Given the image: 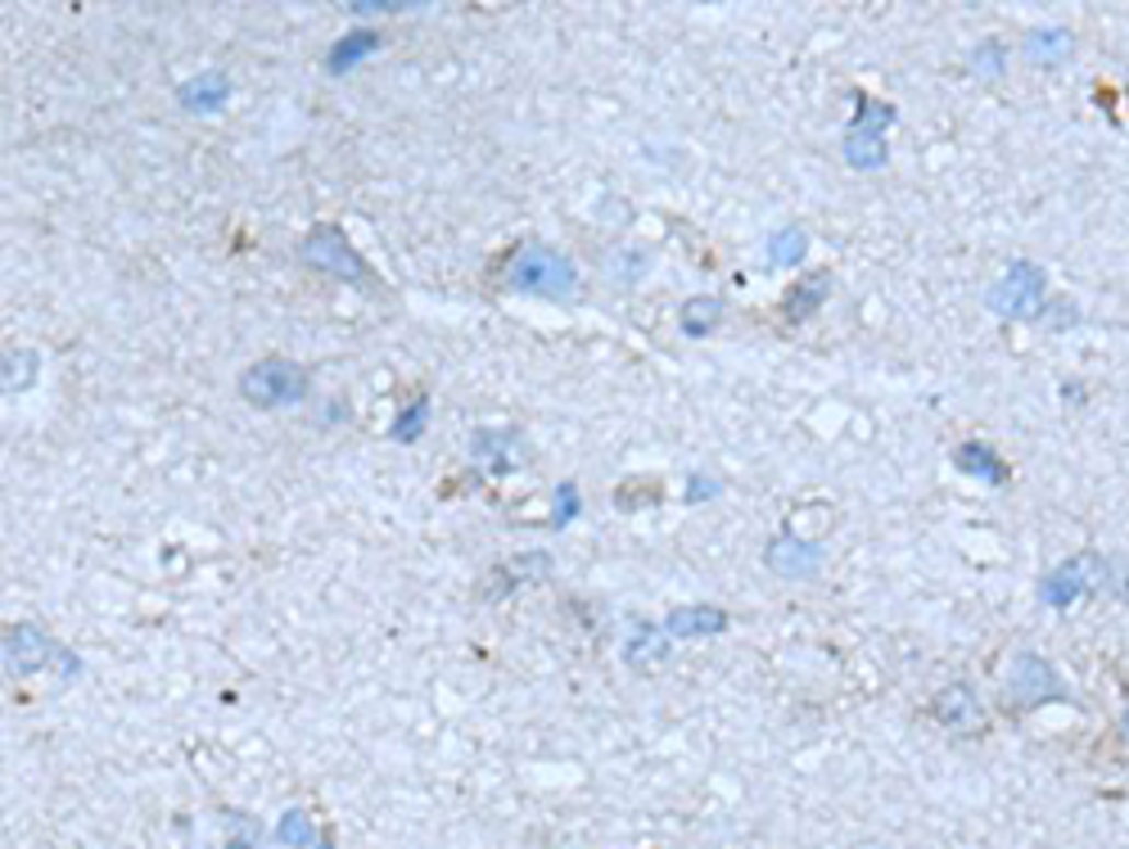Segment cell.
<instances>
[{
	"mask_svg": "<svg viewBox=\"0 0 1129 849\" xmlns=\"http://www.w3.org/2000/svg\"><path fill=\"white\" fill-rule=\"evenodd\" d=\"M506 289L534 294V299H551V303H570L579 294V267L560 249H547V244L529 240V244H520L515 257L506 263Z\"/></svg>",
	"mask_w": 1129,
	"mask_h": 849,
	"instance_id": "1",
	"label": "cell"
},
{
	"mask_svg": "<svg viewBox=\"0 0 1129 849\" xmlns=\"http://www.w3.org/2000/svg\"><path fill=\"white\" fill-rule=\"evenodd\" d=\"M240 393L253 408H294L308 393V376L304 366H294L285 357H267V362H253L240 376Z\"/></svg>",
	"mask_w": 1129,
	"mask_h": 849,
	"instance_id": "2",
	"label": "cell"
},
{
	"mask_svg": "<svg viewBox=\"0 0 1129 849\" xmlns=\"http://www.w3.org/2000/svg\"><path fill=\"white\" fill-rule=\"evenodd\" d=\"M50 664H59V674H78L82 669L78 655H72L68 646H59V642H50L42 629H32V623H14V629H5V669L42 674V669H50Z\"/></svg>",
	"mask_w": 1129,
	"mask_h": 849,
	"instance_id": "3",
	"label": "cell"
},
{
	"mask_svg": "<svg viewBox=\"0 0 1129 849\" xmlns=\"http://www.w3.org/2000/svg\"><path fill=\"white\" fill-rule=\"evenodd\" d=\"M298 257H304L308 267L317 272H330L339 280H353V285H366V263L362 253L349 244V236L339 227H317L304 244H298Z\"/></svg>",
	"mask_w": 1129,
	"mask_h": 849,
	"instance_id": "4",
	"label": "cell"
},
{
	"mask_svg": "<svg viewBox=\"0 0 1129 849\" xmlns=\"http://www.w3.org/2000/svg\"><path fill=\"white\" fill-rule=\"evenodd\" d=\"M1044 289H1048V280H1044V272H1039L1035 263H1012V267L1003 272V280L985 294V303H990L999 317H1039Z\"/></svg>",
	"mask_w": 1129,
	"mask_h": 849,
	"instance_id": "5",
	"label": "cell"
},
{
	"mask_svg": "<svg viewBox=\"0 0 1129 849\" xmlns=\"http://www.w3.org/2000/svg\"><path fill=\"white\" fill-rule=\"evenodd\" d=\"M1103 578H1107V565H1103L1098 557H1075V561H1067V565H1058V570L1044 574L1039 601L1052 606V610H1067V606H1075L1080 597L1094 593Z\"/></svg>",
	"mask_w": 1129,
	"mask_h": 849,
	"instance_id": "6",
	"label": "cell"
},
{
	"mask_svg": "<svg viewBox=\"0 0 1129 849\" xmlns=\"http://www.w3.org/2000/svg\"><path fill=\"white\" fill-rule=\"evenodd\" d=\"M1058 696H1062L1058 669H1052L1044 655H1022L1012 664V678H1007L1012 710H1035V705H1048V700H1058Z\"/></svg>",
	"mask_w": 1129,
	"mask_h": 849,
	"instance_id": "7",
	"label": "cell"
},
{
	"mask_svg": "<svg viewBox=\"0 0 1129 849\" xmlns=\"http://www.w3.org/2000/svg\"><path fill=\"white\" fill-rule=\"evenodd\" d=\"M768 570L782 574V578H813L822 570V547H813V542H805L796 534H786V538H777L768 547Z\"/></svg>",
	"mask_w": 1129,
	"mask_h": 849,
	"instance_id": "8",
	"label": "cell"
},
{
	"mask_svg": "<svg viewBox=\"0 0 1129 849\" xmlns=\"http://www.w3.org/2000/svg\"><path fill=\"white\" fill-rule=\"evenodd\" d=\"M664 633L669 638H719V633H728V610H719V606H677L664 619Z\"/></svg>",
	"mask_w": 1129,
	"mask_h": 849,
	"instance_id": "9",
	"label": "cell"
},
{
	"mask_svg": "<svg viewBox=\"0 0 1129 849\" xmlns=\"http://www.w3.org/2000/svg\"><path fill=\"white\" fill-rule=\"evenodd\" d=\"M176 100L191 114H221L226 100H231V78L226 72H199V78H191L176 91Z\"/></svg>",
	"mask_w": 1129,
	"mask_h": 849,
	"instance_id": "10",
	"label": "cell"
},
{
	"mask_svg": "<svg viewBox=\"0 0 1129 849\" xmlns=\"http://www.w3.org/2000/svg\"><path fill=\"white\" fill-rule=\"evenodd\" d=\"M954 466H958L962 474H971V479H981V484H990V489H1003V484H1007L1003 457H999L994 448H985V443H962V448L954 452Z\"/></svg>",
	"mask_w": 1129,
	"mask_h": 849,
	"instance_id": "11",
	"label": "cell"
},
{
	"mask_svg": "<svg viewBox=\"0 0 1129 849\" xmlns=\"http://www.w3.org/2000/svg\"><path fill=\"white\" fill-rule=\"evenodd\" d=\"M935 719L954 727V732H967V727H981V705H976V691L971 687H949L935 696Z\"/></svg>",
	"mask_w": 1129,
	"mask_h": 849,
	"instance_id": "12",
	"label": "cell"
},
{
	"mask_svg": "<svg viewBox=\"0 0 1129 849\" xmlns=\"http://www.w3.org/2000/svg\"><path fill=\"white\" fill-rule=\"evenodd\" d=\"M1071 50H1075L1071 27H1030L1022 42V55L1030 64H1062V59H1071Z\"/></svg>",
	"mask_w": 1129,
	"mask_h": 849,
	"instance_id": "13",
	"label": "cell"
},
{
	"mask_svg": "<svg viewBox=\"0 0 1129 849\" xmlns=\"http://www.w3.org/2000/svg\"><path fill=\"white\" fill-rule=\"evenodd\" d=\"M375 46H380V32H375V27H353L349 36H339V42L330 46V59H326V68H330L334 78H339V72L357 68V64H362V59H366Z\"/></svg>",
	"mask_w": 1129,
	"mask_h": 849,
	"instance_id": "14",
	"label": "cell"
},
{
	"mask_svg": "<svg viewBox=\"0 0 1129 849\" xmlns=\"http://www.w3.org/2000/svg\"><path fill=\"white\" fill-rule=\"evenodd\" d=\"M723 312H728L723 299H714V294H700V299H687V303H683V317H677V325H683L687 340H705V335H714V330H719Z\"/></svg>",
	"mask_w": 1129,
	"mask_h": 849,
	"instance_id": "15",
	"label": "cell"
},
{
	"mask_svg": "<svg viewBox=\"0 0 1129 849\" xmlns=\"http://www.w3.org/2000/svg\"><path fill=\"white\" fill-rule=\"evenodd\" d=\"M470 448H475V461H479V466H488L493 474H506V470L515 466V457H511L515 434H511V429H479Z\"/></svg>",
	"mask_w": 1129,
	"mask_h": 849,
	"instance_id": "16",
	"label": "cell"
},
{
	"mask_svg": "<svg viewBox=\"0 0 1129 849\" xmlns=\"http://www.w3.org/2000/svg\"><path fill=\"white\" fill-rule=\"evenodd\" d=\"M854 104H858V114H854V123H849V131L845 136H863V140H881V131L894 123V108L890 104H881V100H873V95H854Z\"/></svg>",
	"mask_w": 1129,
	"mask_h": 849,
	"instance_id": "17",
	"label": "cell"
},
{
	"mask_svg": "<svg viewBox=\"0 0 1129 849\" xmlns=\"http://www.w3.org/2000/svg\"><path fill=\"white\" fill-rule=\"evenodd\" d=\"M826 289H832V276H826V272H813V276H805L796 289L786 294V317H790V321L813 317V312L822 308V299H826Z\"/></svg>",
	"mask_w": 1129,
	"mask_h": 849,
	"instance_id": "18",
	"label": "cell"
},
{
	"mask_svg": "<svg viewBox=\"0 0 1129 849\" xmlns=\"http://www.w3.org/2000/svg\"><path fill=\"white\" fill-rule=\"evenodd\" d=\"M551 574V557H543V551H529V557H511L502 570H498V593L502 587H520V583H543Z\"/></svg>",
	"mask_w": 1129,
	"mask_h": 849,
	"instance_id": "19",
	"label": "cell"
},
{
	"mask_svg": "<svg viewBox=\"0 0 1129 849\" xmlns=\"http://www.w3.org/2000/svg\"><path fill=\"white\" fill-rule=\"evenodd\" d=\"M805 253H809V231H800V227H786V231L768 236V263L773 267H800Z\"/></svg>",
	"mask_w": 1129,
	"mask_h": 849,
	"instance_id": "20",
	"label": "cell"
},
{
	"mask_svg": "<svg viewBox=\"0 0 1129 849\" xmlns=\"http://www.w3.org/2000/svg\"><path fill=\"white\" fill-rule=\"evenodd\" d=\"M664 638H660V629H637L628 642H624V659L632 664V669H651V664H660L664 659Z\"/></svg>",
	"mask_w": 1129,
	"mask_h": 849,
	"instance_id": "21",
	"label": "cell"
},
{
	"mask_svg": "<svg viewBox=\"0 0 1129 849\" xmlns=\"http://www.w3.org/2000/svg\"><path fill=\"white\" fill-rule=\"evenodd\" d=\"M276 840L289 849H312L317 845V827L308 818V808H285L281 823H276Z\"/></svg>",
	"mask_w": 1129,
	"mask_h": 849,
	"instance_id": "22",
	"label": "cell"
},
{
	"mask_svg": "<svg viewBox=\"0 0 1129 849\" xmlns=\"http://www.w3.org/2000/svg\"><path fill=\"white\" fill-rule=\"evenodd\" d=\"M425 412H430V398H425V393L411 398L407 408L398 412V421L389 425V438H394V443H417V438L425 434Z\"/></svg>",
	"mask_w": 1129,
	"mask_h": 849,
	"instance_id": "23",
	"label": "cell"
},
{
	"mask_svg": "<svg viewBox=\"0 0 1129 849\" xmlns=\"http://www.w3.org/2000/svg\"><path fill=\"white\" fill-rule=\"evenodd\" d=\"M845 159L858 168V172H873V168H886V140H863V136H845Z\"/></svg>",
	"mask_w": 1129,
	"mask_h": 849,
	"instance_id": "24",
	"label": "cell"
},
{
	"mask_svg": "<svg viewBox=\"0 0 1129 849\" xmlns=\"http://www.w3.org/2000/svg\"><path fill=\"white\" fill-rule=\"evenodd\" d=\"M579 510H583V497H579V489L570 484V479L551 489V529L574 525V515H579Z\"/></svg>",
	"mask_w": 1129,
	"mask_h": 849,
	"instance_id": "25",
	"label": "cell"
},
{
	"mask_svg": "<svg viewBox=\"0 0 1129 849\" xmlns=\"http://www.w3.org/2000/svg\"><path fill=\"white\" fill-rule=\"evenodd\" d=\"M611 280L615 285H632L637 276L647 272V253H637V249H619V253H611Z\"/></svg>",
	"mask_w": 1129,
	"mask_h": 849,
	"instance_id": "26",
	"label": "cell"
},
{
	"mask_svg": "<svg viewBox=\"0 0 1129 849\" xmlns=\"http://www.w3.org/2000/svg\"><path fill=\"white\" fill-rule=\"evenodd\" d=\"M32 376H36V353H27V348H19V353H10L5 357V389H27L32 385Z\"/></svg>",
	"mask_w": 1129,
	"mask_h": 849,
	"instance_id": "27",
	"label": "cell"
},
{
	"mask_svg": "<svg viewBox=\"0 0 1129 849\" xmlns=\"http://www.w3.org/2000/svg\"><path fill=\"white\" fill-rule=\"evenodd\" d=\"M231 823V836H226V849H262V831L249 814H226Z\"/></svg>",
	"mask_w": 1129,
	"mask_h": 849,
	"instance_id": "28",
	"label": "cell"
},
{
	"mask_svg": "<svg viewBox=\"0 0 1129 849\" xmlns=\"http://www.w3.org/2000/svg\"><path fill=\"white\" fill-rule=\"evenodd\" d=\"M353 14H402V10H430L425 0H353Z\"/></svg>",
	"mask_w": 1129,
	"mask_h": 849,
	"instance_id": "29",
	"label": "cell"
},
{
	"mask_svg": "<svg viewBox=\"0 0 1129 849\" xmlns=\"http://www.w3.org/2000/svg\"><path fill=\"white\" fill-rule=\"evenodd\" d=\"M971 68L981 72V78H999V72H1003V46H999V42L976 46V55H971Z\"/></svg>",
	"mask_w": 1129,
	"mask_h": 849,
	"instance_id": "30",
	"label": "cell"
},
{
	"mask_svg": "<svg viewBox=\"0 0 1129 849\" xmlns=\"http://www.w3.org/2000/svg\"><path fill=\"white\" fill-rule=\"evenodd\" d=\"M687 497H692V502H709V497H719V479H705V474L696 479V474H692Z\"/></svg>",
	"mask_w": 1129,
	"mask_h": 849,
	"instance_id": "31",
	"label": "cell"
},
{
	"mask_svg": "<svg viewBox=\"0 0 1129 849\" xmlns=\"http://www.w3.org/2000/svg\"><path fill=\"white\" fill-rule=\"evenodd\" d=\"M312 849H334V836H321V840H317Z\"/></svg>",
	"mask_w": 1129,
	"mask_h": 849,
	"instance_id": "32",
	"label": "cell"
},
{
	"mask_svg": "<svg viewBox=\"0 0 1129 849\" xmlns=\"http://www.w3.org/2000/svg\"><path fill=\"white\" fill-rule=\"evenodd\" d=\"M1125 732H1129V714H1125Z\"/></svg>",
	"mask_w": 1129,
	"mask_h": 849,
	"instance_id": "33",
	"label": "cell"
}]
</instances>
